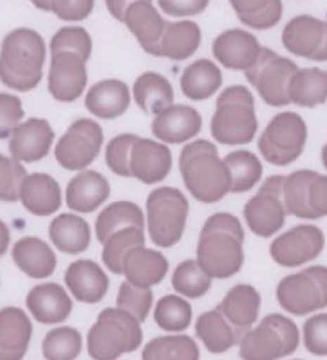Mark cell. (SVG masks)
Returning <instances> with one entry per match:
<instances>
[{"label":"cell","instance_id":"obj_1","mask_svg":"<svg viewBox=\"0 0 327 360\" xmlns=\"http://www.w3.org/2000/svg\"><path fill=\"white\" fill-rule=\"evenodd\" d=\"M48 90L58 102L70 103L82 97L87 87V61L92 38L82 27L59 28L49 43Z\"/></svg>","mask_w":327,"mask_h":360},{"label":"cell","instance_id":"obj_2","mask_svg":"<svg viewBox=\"0 0 327 360\" xmlns=\"http://www.w3.org/2000/svg\"><path fill=\"white\" fill-rule=\"evenodd\" d=\"M244 228L234 214H211L201 228L196 261L211 278H229L244 266Z\"/></svg>","mask_w":327,"mask_h":360},{"label":"cell","instance_id":"obj_3","mask_svg":"<svg viewBox=\"0 0 327 360\" xmlns=\"http://www.w3.org/2000/svg\"><path fill=\"white\" fill-rule=\"evenodd\" d=\"M46 63V43L32 28H17L0 46V81L17 92L37 89Z\"/></svg>","mask_w":327,"mask_h":360},{"label":"cell","instance_id":"obj_4","mask_svg":"<svg viewBox=\"0 0 327 360\" xmlns=\"http://www.w3.org/2000/svg\"><path fill=\"white\" fill-rule=\"evenodd\" d=\"M179 167L190 195L201 203H216L231 193V176L224 159L208 139H196L182 149Z\"/></svg>","mask_w":327,"mask_h":360},{"label":"cell","instance_id":"obj_5","mask_svg":"<svg viewBox=\"0 0 327 360\" xmlns=\"http://www.w3.org/2000/svg\"><path fill=\"white\" fill-rule=\"evenodd\" d=\"M210 128L211 136L221 144L241 146L252 141L259 129L252 92L244 86L224 89L216 100Z\"/></svg>","mask_w":327,"mask_h":360},{"label":"cell","instance_id":"obj_6","mask_svg":"<svg viewBox=\"0 0 327 360\" xmlns=\"http://www.w3.org/2000/svg\"><path fill=\"white\" fill-rule=\"evenodd\" d=\"M143 344L141 323L120 308H105L87 334V351L94 360H117Z\"/></svg>","mask_w":327,"mask_h":360},{"label":"cell","instance_id":"obj_7","mask_svg":"<svg viewBox=\"0 0 327 360\" xmlns=\"http://www.w3.org/2000/svg\"><path fill=\"white\" fill-rule=\"evenodd\" d=\"M188 200L179 188L159 187L146 200V226L158 248H172L184 236L188 219Z\"/></svg>","mask_w":327,"mask_h":360},{"label":"cell","instance_id":"obj_8","mask_svg":"<svg viewBox=\"0 0 327 360\" xmlns=\"http://www.w3.org/2000/svg\"><path fill=\"white\" fill-rule=\"evenodd\" d=\"M300 346L296 324L283 314L271 313L255 328H250L239 341L243 360H278L293 354Z\"/></svg>","mask_w":327,"mask_h":360},{"label":"cell","instance_id":"obj_9","mask_svg":"<svg viewBox=\"0 0 327 360\" xmlns=\"http://www.w3.org/2000/svg\"><path fill=\"white\" fill-rule=\"evenodd\" d=\"M308 141V127L295 112H281L270 120L259 138L262 158L274 166L285 167L301 156Z\"/></svg>","mask_w":327,"mask_h":360},{"label":"cell","instance_id":"obj_10","mask_svg":"<svg viewBox=\"0 0 327 360\" xmlns=\"http://www.w3.org/2000/svg\"><path fill=\"white\" fill-rule=\"evenodd\" d=\"M276 300L285 311L296 316L327 308V267L313 266L286 275L276 287Z\"/></svg>","mask_w":327,"mask_h":360},{"label":"cell","instance_id":"obj_11","mask_svg":"<svg viewBox=\"0 0 327 360\" xmlns=\"http://www.w3.org/2000/svg\"><path fill=\"white\" fill-rule=\"evenodd\" d=\"M296 71L298 66L291 59L278 56L269 48H262L257 63L245 71V77L267 105L285 107L291 103L288 86Z\"/></svg>","mask_w":327,"mask_h":360},{"label":"cell","instance_id":"obj_12","mask_svg":"<svg viewBox=\"0 0 327 360\" xmlns=\"http://www.w3.org/2000/svg\"><path fill=\"white\" fill-rule=\"evenodd\" d=\"M102 146V127L92 118H79L59 138L54 158L65 171H85L98 158Z\"/></svg>","mask_w":327,"mask_h":360},{"label":"cell","instance_id":"obj_13","mask_svg":"<svg viewBox=\"0 0 327 360\" xmlns=\"http://www.w3.org/2000/svg\"><path fill=\"white\" fill-rule=\"evenodd\" d=\"M283 176H271L262 185L259 193L245 203L244 219L255 236L270 238L285 226L286 208L281 200Z\"/></svg>","mask_w":327,"mask_h":360},{"label":"cell","instance_id":"obj_14","mask_svg":"<svg viewBox=\"0 0 327 360\" xmlns=\"http://www.w3.org/2000/svg\"><path fill=\"white\" fill-rule=\"evenodd\" d=\"M324 233L313 224L298 226L281 233L270 246V256L281 267H300L314 261L323 252Z\"/></svg>","mask_w":327,"mask_h":360},{"label":"cell","instance_id":"obj_15","mask_svg":"<svg viewBox=\"0 0 327 360\" xmlns=\"http://www.w3.org/2000/svg\"><path fill=\"white\" fill-rule=\"evenodd\" d=\"M285 49L316 63L327 61V22L311 15H298L285 25L281 33Z\"/></svg>","mask_w":327,"mask_h":360},{"label":"cell","instance_id":"obj_16","mask_svg":"<svg viewBox=\"0 0 327 360\" xmlns=\"http://www.w3.org/2000/svg\"><path fill=\"white\" fill-rule=\"evenodd\" d=\"M259 39L241 28L226 30L213 41V56L221 66L233 71H249L262 53Z\"/></svg>","mask_w":327,"mask_h":360},{"label":"cell","instance_id":"obj_17","mask_svg":"<svg viewBox=\"0 0 327 360\" xmlns=\"http://www.w3.org/2000/svg\"><path fill=\"white\" fill-rule=\"evenodd\" d=\"M172 169V153L164 143L149 138L136 139L131 149V177L146 185L159 184Z\"/></svg>","mask_w":327,"mask_h":360},{"label":"cell","instance_id":"obj_18","mask_svg":"<svg viewBox=\"0 0 327 360\" xmlns=\"http://www.w3.org/2000/svg\"><path fill=\"white\" fill-rule=\"evenodd\" d=\"M203 120L198 110L190 105L172 103L154 115L153 134L164 144H182L193 139L201 131Z\"/></svg>","mask_w":327,"mask_h":360},{"label":"cell","instance_id":"obj_19","mask_svg":"<svg viewBox=\"0 0 327 360\" xmlns=\"http://www.w3.org/2000/svg\"><path fill=\"white\" fill-rule=\"evenodd\" d=\"M54 131L48 120L30 118L20 123L8 141V151L18 162H38L51 151Z\"/></svg>","mask_w":327,"mask_h":360},{"label":"cell","instance_id":"obj_20","mask_svg":"<svg viewBox=\"0 0 327 360\" xmlns=\"http://www.w3.org/2000/svg\"><path fill=\"white\" fill-rule=\"evenodd\" d=\"M123 23L134 34L146 53L160 58V39L169 22H165L150 0H138L131 4L124 13Z\"/></svg>","mask_w":327,"mask_h":360},{"label":"cell","instance_id":"obj_21","mask_svg":"<svg viewBox=\"0 0 327 360\" xmlns=\"http://www.w3.org/2000/svg\"><path fill=\"white\" fill-rule=\"evenodd\" d=\"M64 282L72 298L87 304L102 302L110 285L105 270L89 259H79L70 264L65 270Z\"/></svg>","mask_w":327,"mask_h":360},{"label":"cell","instance_id":"obj_22","mask_svg":"<svg viewBox=\"0 0 327 360\" xmlns=\"http://www.w3.org/2000/svg\"><path fill=\"white\" fill-rule=\"evenodd\" d=\"M72 298L61 285L49 282L33 287L27 295V308L41 324H61L72 313Z\"/></svg>","mask_w":327,"mask_h":360},{"label":"cell","instance_id":"obj_23","mask_svg":"<svg viewBox=\"0 0 327 360\" xmlns=\"http://www.w3.org/2000/svg\"><path fill=\"white\" fill-rule=\"evenodd\" d=\"M20 202L34 217H51L63 205L61 185L49 174H30L20 187Z\"/></svg>","mask_w":327,"mask_h":360},{"label":"cell","instance_id":"obj_24","mask_svg":"<svg viewBox=\"0 0 327 360\" xmlns=\"http://www.w3.org/2000/svg\"><path fill=\"white\" fill-rule=\"evenodd\" d=\"M110 197V182L97 171H80L65 188V203L75 213H92Z\"/></svg>","mask_w":327,"mask_h":360},{"label":"cell","instance_id":"obj_25","mask_svg":"<svg viewBox=\"0 0 327 360\" xmlns=\"http://www.w3.org/2000/svg\"><path fill=\"white\" fill-rule=\"evenodd\" d=\"M33 336V324L23 309H0V360H22Z\"/></svg>","mask_w":327,"mask_h":360},{"label":"cell","instance_id":"obj_26","mask_svg":"<svg viewBox=\"0 0 327 360\" xmlns=\"http://www.w3.org/2000/svg\"><path fill=\"white\" fill-rule=\"evenodd\" d=\"M260 293L249 283H239L224 295L218 309L243 338L259 318Z\"/></svg>","mask_w":327,"mask_h":360},{"label":"cell","instance_id":"obj_27","mask_svg":"<svg viewBox=\"0 0 327 360\" xmlns=\"http://www.w3.org/2000/svg\"><path fill=\"white\" fill-rule=\"evenodd\" d=\"M167 272L169 261L162 252L141 246L133 249L124 259L122 275L134 287L153 288L162 282Z\"/></svg>","mask_w":327,"mask_h":360},{"label":"cell","instance_id":"obj_28","mask_svg":"<svg viewBox=\"0 0 327 360\" xmlns=\"http://www.w3.org/2000/svg\"><path fill=\"white\" fill-rule=\"evenodd\" d=\"M84 103L94 117L102 120L120 118L129 108V87L118 79H105L89 89Z\"/></svg>","mask_w":327,"mask_h":360},{"label":"cell","instance_id":"obj_29","mask_svg":"<svg viewBox=\"0 0 327 360\" xmlns=\"http://www.w3.org/2000/svg\"><path fill=\"white\" fill-rule=\"evenodd\" d=\"M12 257L17 266L25 275L32 278H48L53 275L58 266L56 254L53 248L43 239L27 236L15 243L12 249Z\"/></svg>","mask_w":327,"mask_h":360},{"label":"cell","instance_id":"obj_30","mask_svg":"<svg viewBox=\"0 0 327 360\" xmlns=\"http://www.w3.org/2000/svg\"><path fill=\"white\" fill-rule=\"evenodd\" d=\"M223 86V72L210 59H198L184 69L180 76V89L193 102L208 100Z\"/></svg>","mask_w":327,"mask_h":360},{"label":"cell","instance_id":"obj_31","mask_svg":"<svg viewBox=\"0 0 327 360\" xmlns=\"http://www.w3.org/2000/svg\"><path fill=\"white\" fill-rule=\"evenodd\" d=\"M195 333L200 341L203 342L206 351H210L211 354L228 352L229 349H233L241 341L239 333L223 316L218 307L203 313L196 319Z\"/></svg>","mask_w":327,"mask_h":360},{"label":"cell","instance_id":"obj_32","mask_svg":"<svg viewBox=\"0 0 327 360\" xmlns=\"http://www.w3.org/2000/svg\"><path fill=\"white\" fill-rule=\"evenodd\" d=\"M49 238L59 251L74 256L87 251L92 241V231L82 217L63 213L49 224Z\"/></svg>","mask_w":327,"mask_h":360},{"label":"cell","instance_id":"obj_33","mask_svg":"<svg viewBox=\"0 0 327 360\" xmlns=\"http://www.w3.org/2000/svg\"><path fill=\"white\" fill-rule=\"evenodd\" d=\"M133 97L144 113L158 115L174 103V87L162 74L149 71L134 81Z\"/></svg>","mask_w":327,"mask_h":360},{"label":"cell","instance_id":"obj_34","mask_svg":"<svg viewBox=\"0 0 327 360\" xmlns=\"http://www.w3.org/2000/svg\"><path fill=\"white\" fill-rule=\"evenodd\" d=\"M201 43V30L192 20L167 25L160 39V58L185 61L193 56Z\"/></svg>","mask_w":327,"mask_h":360},{"label":"cell","instance_id":"obj_35","mask_svg":"<svg viewBox=\"0 0 327 360\" xmlns=\"http://www.w3.org/2000/svg\"><path fill=\"white\" fill-rule=\"evenodd\" d=\"M290 102L298 107L313 108L327 100V71L319 68L298 69L288 86Z\"/></svg>","mask_w":327,"mask_h":360},{"label":"cell","instance_id":"obj_36","mask_svg":"<svg viewBox=\"0 0 327 360\" xmlns=\"http://www.w3.org/2000/svg\"><path fill=\"white\" fill-rule=\"evenodd\" d=\"M139 228L144 229L146 217L138 205L133 202H113L105 207L95 219V234L98 243H105L113 233L123 228Z\"/></svg>","mask_w":327,"mask_h":360},{"label":"cell","instance_id":"obj_37","mask_svg":"<svg viewBox=\"0 0 327 360\" xmlns=\"http://www.w3.org/2000/svg\"><path fill=\"white\" fill-rule=\"evenodd\" d=\"M239 22L254 30H269L283 17L281 0H229Z\"/></svg>","mask_w":327,"mask_h":360},{"label":"cell","instance_id":"obj_38","mask_svg":"<svg viewBox=\"0 0 327 360\" xmlns=\"http://www.w3.org/2000/svg\"><path fill=\"white\" fill-rule=\"evenodd\" d=\"M224 164L231 176V193H245L259 184L264 174L260 159L254 153L239 151L229 153L224 158Z\"/></svg>","mask_w":327,"mask_h":360},{"label":"cell","instance_id":"obj_39","mask_svg":"<svg viewBox=\"0 0 327 360\" xmlns=\"http://www.w3.org/2000/svg\"><path fill=\"white\" fill-rule=\"evenodd\" d=\"M144 244H146L144 229L129 226L113 233L112 236L103 243L102 259H103L105 267L115 275H122L123 262L128 254L136 248L144 246Z\"/></svg>","mask_w":327,"mask_h":360},{"label":"cell","instance_id":"obj_40","mask_svg":"<svg viewBox=\"0 0 327 360\" xmlns=\"http://www.w3.org/2000/svg\"><path fill=\"white\" fill-rule=\"evenodd\" d=\"M143 360H200V349L190 336L170 334L146 344Z\"/></svg>","mask_w":327,"mask_h":360},{"label":"cell","instance_id":"obj_41","mask_svg":"<svg viewBox=\"0 0 327 360\" xmlns=\"http://www.w3.org/2000/svg\"><path fill=\"white\" fill-rule=\"evenodd\" d=\"M193 316L192 304L180 295H165L155 304L154 321L169 333H182L190 326Z\"/></svg>","mask_w":327,"mask_h":360},{"label":"cell","instance_id":"obj_42","mask_svg":"<svg viewBox=\"0 0 327 360\" xmlns=\"http://www.w3.org/2000/svg\"><path fill=\"white\" fill-rule=\"evenodd\" d=\"M213 278L200 267L196 259H188V261L180 262L174 270L172 275V287L177 295L184 298H201L208 293L211 288Z\"/></svg>","mask_w":327,"mask_h":360},{"label":"cell","instance_id":"obj_43","mask_svg":"<svg viewBox=\"0 0 327 360\" xmlns=\"http://www.w3.org/2000/svg\"><path fill=\"white\" fill-rule=\"evenodd\" d=\"M82 334L75 328L59 326L43 339L41 351L46 360H75L82 351Z\"/></svg>","mask_w":327,"mask_h":360},{"label":"cell","instance_id":"obj_44","mask_svg":"<svg viewBox=\"0 0 327 360\" xmlns=\"http://www.w3.org/2000/svg\"><path fill=\"white\" fill-rule=\"evenodd\" d=\"M153 302L154 295L150 288L134 287V285H131L127 280L120 285L117 295V308L133 314L139 323L146 321V318L149 316Z\"/></svg>","mask_w":327,"mask_h":360},{"label":"cell","instance_id":"obj_45","mask_svg":"<svg viewBox=\"0 0 327 360\" xmlns=\"http://www.w3.org/2000/svg\"><path fill=\"white\" fill-rule=\"evenodd\" d=\"M136 139H138V136L131 133L118 134L107 144V149H105V162H107L110 171L120 177H131L129 159L131 149H133Z\"/></svg>","mask_w":327,"mask_h":360},{"label":"cell","instance_id":"obj_46","mask_svg":"<svg viewBox=\"0 0 327 360\" xmlns=\"http://www.w3.org/2000/svg\"><path fill=\"white\" fill-rule=\"evenodd\" d=\"M27 176V169L22 162L0 154V202L20 200V187Z\"/></svg>","mask_w":327,"mask_h":360},{"label":"cell","instance_id":"obj_47","mask_svg":"<svg viewBox=\"0 0 327 360\" xmlns=\"http://www.w3.org/2000/svg\"><path fill=\"white\" fill-rule=\"evenodd\" d=\"M306 219L327 217V176L314 171L306 187Z\"/></svg>","mask_w":327,"mask_h":360},{"label":"cell","instance_id":"obj_48","mask_svg":"<svg viewBox=\"0 0 327 360\" xmlns=\"http://www.w3.org/2000/svg\"><path fill=\"white\" fill-rule=\"evenodd\" d=\"M304 347L313 356H327V313L314 314L303 326Z\"/></svg>","mask_w":327,"mask_h":360},{"label":"cell","instance_id":"obj_49","mask_svg":"<svg viewBox=\"0 0 327 360\" xmlns=\"http://www.w3.org/2000/svg\"><path fill=\"white\" fill-rule=\"evenodd\" d=\"M23 115L22 100L15 95L0 94V139L12 136L15 128L22 123Z\"/></svg>","mask_w":327,"mask_h":360},{"label":"cell","instance_id":"obj_50","mask_svg":"<svg viewBox=\"0 0 327 360\" xmlns=\"http://www.w3.org/2000/svg\"><path fill=\"white\" fill-rule=\"evenodd\" d=\"M94 7L95 0H51V12L63 22H84Z\"/></svg>","mask_w":327,"mask_h":360},{"label":"cell","instance_id":"obj_51","mask_svg":"<svg viewBox=\"0 0 327 360\" xmlns=\"http://www.w3.org/2000/svg\"><path fill=\"white\" fill-rule=\"evenodd\" d=\"M159 7L170 17H193L205 12L210 0H158Z\"/></svg>","mask_w":327,"mask_h":360},{"label":"cell","instance_id":"obj_52","mask_svg":"<svg viewBox=\"0 0 327 360\" xmlns=\"http://www.w3.org/2000/svg\"><path fill=\"white\" fill-rule=\"evenodd\" d=\"M134 2H138V0H105V5H107L108 12L113 18H117L118 22H123L124 13H127L129 5ZM150 2H153V0H150Z\"/></svg>","mask_w":327,"mask_h":360},{"label":"cell","instance_id":"obj_53","mask_svg":"<svg viewBox=\"0 0 327 360\" xmlns=\"http://www.w3.org/2000/svg\"><path fill=\"white\" fill-rule=\"evenodd\" d=\"M8 246H10V229L7 228V224L0 219V257L7 252Z\"/></svg>","mask_w":327,"mask_h":360},{"label":"cell","instance_id":"obj_54","mask_svg":"<svg viewBox=\"0 0 327 360\" xmlns=\"http://www.w3.org/2000/svg\"><path fill=\"white\" fill-rule=\"evenodd\" d=\"M30 2L43 12H51V0H30Z\"/></svg>","mask_w":327,"mask_h":360},{"label":"cell","instance_id":"obj_55","mask_svg":"<svg viewBox=\"0 0 327 360\" xmlns=\"http://www.w3.org/2000/svg\"><path fill=\"white\" fill-rule=\"evenodd\" d=\"M321 159H323V164H324V167L327 169V143L324 144V148H323V153H321Z\"/></svg>","mask_w":327,"mask_h":360}]
</instances>
